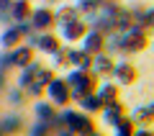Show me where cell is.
<instances>
[{"mask_svg": "<svg viewBox=\"0 0 154 136\" xmlns=\"http://www.w3.org/2000/svg\"><path fill=\"white\" fill-rule=\"evenodd\" d=\"M110 75L121 82V85H134L136 77H139V70L128 59H123V62H116V64H113V72H110Z\"/></svg>", "mask_w": 154, "mask_h": 136, "instance_id": "cell-6", "label": "cell"}, {"mask_svg": "<svg viewBox=\"0 0 154 136\" xmlns=\"http://www.w3.org/2000/svg\"><path fill=\"white\" fill-rule=\"evenodd\" d=\"M11 3H13V0H0V13L8 11V8H11Z\"/></svg>", "mask_w": 154, "mask_h": 136, "instance_id": "cell-33", "label": "cell"}, {"mask_svg": "<svg viewBox=\"0 0 154 136\" xmlns=\"http://www.w3.org/2000/svg\"><path fill=\"white\" fill-rule=\"evenodd\" d=\"M134 23V18H131V8H118V11H116V16H113V31H126L128 26H131Z\"/></svg>", "mask_w": 154, "mask_h": 136, "instance_id": "cell-17", "label": "cell"}, {"mask_svg": "<svg viewBox=\"0 0 154 136\" xmlns=\"http://www.w3.org/2000/svg\"><path fill=\"white\" fill-rule=\"evenodd\" d=\"M21 33H18L16 26H8L5 31H3V36H0V44H3V49H13V46H18L21 44Z\"/></svg>", "mask_w": 154, "mask_h": 136, "instance_id": "cell-21", "label": "cell"}, {"mask_svg": "<svg viewBox=\"0 0 154 136\" xmlns=\"http://www.w3.org/2000/svg\"><path fill=\"white\" fill-rule=\"evenodd\" d=\"M33 116H36L38 121H46V123L51 126V121L57 118V105L49 103V100H38V103L33 105Z\"/></svg>", "mask_w": 154, "mask_h": 136, "instance_id": "cell-14", "label": "cell"}, {"mask_svg": "<svg viewBox=\"0 0 154 136\" xmlns=\"http://www.w3.org/2000/svg\"><path fill=\"white\" fill-rule=\"evenodd\" d=\"M113 54H105V51H100V54H95L93 57V72L95 75H110V72H113Z\"/></svg>", "mask_w": 154, "mask_h": 136, "instance_id": "cell-12", "label": "cell"}, {"mask_svg": "<svg viewBox=\"0 0 154 136\" xmlns=\"http://www.w3.org/2000/svg\"><path fill=\"white\" fill-rule=\"evenodd\" d=\"M131 18H134V23H139V26H144L149 31L152 23H154V11L146 8V5H134L131 8Z\"/></svg>", "mask_w": 154, "mask_h": 136, "instance_id": "cell-13", "label": "cell"}, {"mask_svg": "<svg viewBox=\"0 0 154 136\" xmlns=\"http://www.w3.org/2000/svg\"><path fill=\"white\" fill-rule=\"evenodd\" d=\"M5 87V67H0V90Z\"/></svg>", "mask_w": 154, "mask_h": 136, "instance_id": "cell-32", "label": "cell"}, {"mask_svg": "<svg viewBox=\"0 0 154 136\" xmlns=\"http://www.w3.org/2000/svg\"><path fill=\"white\" fill-rule=\"evenodd\" d=\"M49 131H51V126L46 121H38V123L31 126V134H49Z\"/></svg>", "mask_w": 154, "mask_h": 136, "instance_id": "cell-31", "label": "cell"}, {"mask_svg": "<svg viewBox=\"0 0 154 136\" xmlns=\"http://www.w3.org/2000/svg\"><path fill=\"white\" fill-rule=\"evenodd\" d=\"M118 8H121V0H100L98 13H103V16H110V18H113Z\"/></svg>", "mask_w": 154, "mask_h": 136, "instance_id": "cell-25", "label": "cell"}, {"mask_svg": "<svg viewBox=\"0 0 154 136\" xmlns=\"http://www.w3.org/2000/svg\"><path fill=\"white\" fill-rule=\"evenodd\" d=\"M59 46H62V41H59L57 33H51V31H41V33H38V44H36L38 51H44V54H54Z\"/></svg>", "mask_w": 154, "mask_h": 136, "instance_id": "cell-11", "label": "cell"}, {"mask_svg": "<svg viewBox=\"0 0 154 136\" xmlns=\"http://www.w3.org/2000/svg\"><path fill=\"white\" fill-rule=\"evenodd\" d=\"M77 70H93V54H88L85 49H77V57H75V64Z\"/></svg>", "mask_w": 154, "mask_h": 136, "instance_id": "cell-24", "label": "cell"}, {"mask_svg": "<svg viewBox=\"0 0 154 136\" xmlns=\"http://www.w3.org/2000/svg\"><path fill=\"white\" fill-rule=\"evenodd\" d=\"M82 41V49L88 51V54H100L103 51V41H105V33H100V31H95V28H88L85 31V36L80 39Z\"/></svg>", "mask_w": 154, "mask_h": 136, "instance_id": "cell-8", "label": "cell"}, {"mask_svg": "<svg viewBox=\"0 0 154 136\" xmlns=\"http://www.w3.org/2000/svg\"><path fill=\"white\" fill-rule=\"evenodd\" d=\"M80 103V110H85V113H98L100 108H103V103H100V98L95 93H88V95H82V98L77 100Z\"/></svg>", "mask_w": 154, "mask_h": 136, "instance_id": "cell-20", "label": "cell"}, {"mask_svg": "<svg viewBox=\"0 0 154 136\" xmlns=\"http://www.w3.org/2000/svg\"><path fill=\"white\" fill-rule=\"evenodd\" d=\"M28 23H31L33 31H51L54 28V11L46 8V5L33 8L31 16H28Z\"/></svg>", "mask_w": 154, "mask_h": 136, "instance_id": "cell-5", "label": "cell"}, {"mask_svg": "<svg viewBox=\"0 0 154 136\" xmlns=\"http://www.w3.org/2000/svg\"><path fill=\"white\" fill-rule=\"evenodd\" d=\"M131 118L136 121V123H141V126H149V123H152V118H154V105H144V108L134 110Z\"/></svg>", "mask_w": 154, "mask_h": 136, "instance_id": "cell-22", "label": "cell"}, {"mask_svg": "<svg viewBox=\"0 0 154 136\" xmlns=\"http://www.w3.org/2000/svg\"><path fill=\"white\" fill-rule=\"evenodd\" d=\"M44 87L46 85H41L38 80H31L26 87H23V93H26V98H41V95H44Z\"/></svg>", "mask_w": 154, "mask_h": 136, "instance_id": "cell-26", "label": "cell"}, {"mask_svg": "<svg viewBox=\"0 0 154 136\" xmlns=\"http://www.w3.org/2000/svg\"><path fill=\"white\" fill-rule=\"evenodd\" d=\"M26 128V123H23V118L21 116H5V118H3V123H0V131H3V134H21V131Z\"/></svg>", "mask_w": 154, "mask_h": 136, "instance_id": "cell-18", "label": "cell"}, {"mask_svg": "<svg viewBox=\"0 0 154 136\" xmlns=\"http://www.w3.org/2000/svg\"><path fill=\"white\" fill-rule=\"evenodd\" d=\"M88 28H90V26L82 21V16H80V18H75V21H69V23L62 26V39H64L67 44H75V41H80V39L85 36Z\"/></svg>", "mask_w": 154, "mask_h": 136, "instance_id": "cell-7", "label": "cell"}, {"mask_svg": "<svg viewBox=\"0 0 154 136\" xmlns=\"http://www.w3.org/2000/svg\"><path fill=\"white\" fill-rule=\"evenodd\" d=\"M67 51H69V46H59V49L51 54V59H54V67L59 70V67H69V59H67Z\"/></svg>", "mask_w": 154, "mask_h": 136, "instance_id": "cell-27", "label": "cell"}, {"mask_svg": "<svg viewBox=\"0 0 154 136\" xmlns=\"http://www.w3.org/2000/svg\"><path fill=\"white\" fill-rule=\"evenodd\" d=\"M149 46V31L139 23H131L126 31H121V44H118V51L121 54H139Z\"/></svg>", "mask_w": 154, "mask_h": 136, "instance_id": "cell-2", "label": "cell"}, {"mask_svg": "<svg viewBox=\"0 0 154 136\" xmlns=\"http://www.w3.org/2000/svg\"><path fill=\"white\" fill-rule=\"evenodd\" d=\"M100 110H103V121H105L108 126H116L123 116H126V105H123L118 98L110 100V103H103V108H100Z\"/></svg>", "mask_w": 154, "mask_h": 136, "instance_id": "cell-9", "label": "cell"}, {"mask_svg": "<svg viewBox=\"0 0 154 136\" xmlns=\"http://www.w3.org/2000/svg\"><path fill=\"white\" fill-rule=\"evenodd\" d=\"M51 77H54V72L46 70V67H41V70L36 72V77H33V80H38L41 85H46V82H51Z\"/></svg>", "mask_w": 154, "mask_h": 136, "instance_id": "cell-30", "label": "cell"}, {"mask_svg": "<svg viewBox=\"0 0 154 136\" xmlns=\"http://www.w3.org/2000/svg\"><path fill=\"white\" fill-rule=\"evenodd\" d=\"M116 128V134H121V136H128V134H134V128H136V121L131 118V116H123L118 123L113 126Z\"/></svg>", "mask_w": 154, "mask_h": 136, "instance_id": "cell-23", "label": "cell"}, {"mask_svg": "<svg viewBox=\"0 0 154 136\" xmlns=\"http://www.w3.org/2000/svg\"><path fill=\"white\" fill-rule=\"evenodd\" d=\"M64 80L69 85V98L72 100H80L82 95L95 93V87H98V75L93 70H77V67H72Z\"/></svg>", "mask_w": 154, "mask_h": 136, "instance_id": "cell-1", "label": "cell"}, {"mask_svg": "<svg viewBox=\"0 0 154 136\" xmlns=\"http://www.w3.org/2000/svg\"><path fill=\"white\" fill-rule=\"evenodd\" d=\"M46 3H57V0H46Z\"/></svg>", "mask_w": 154, "mask_h": 136, "instance_id": "cell-34", "label": "cell"}, {"mask_svg": "<svg viewBox=\"0 0 154 136\" xmlns=\"http://www.w3.org/2000/svg\"><path fill=\"white\" fill-rule=\"evenodd\" d=\"M8 13H11V21H28V16H31V0H13Z\"/></svg>", "mask_w": 154, "mask_h": 136, "instance_id": "cell-15", "label": "cell"}, {"mask_svg": "<svg viewBox=\"0 0 154 136\" xmlns=\"http://www.w3.org/2000/svg\"><path fill=\"white\" fill-rule=\"evenodd\" d=\"M95 95L100 98V103H110V100L118 98V85H113V82H103V85L95 87Z\"/></svg>", "mask_w": 154, "mask_h": 136, "instance_id": "cell-19", "label": "cell"}, {"mask_svg": "<svg viewBox=\"0 0 154 136\" xmlns=\"http://www.w3.org/2000/svg\"><path fill=\"white\" fill-rule=\"evenodd\" d=\"M100 0H77V11L80 13H98Z\"/></svg>", "mask_w": 154, "mask_h": 136, "instance_id": "cell-29", "label": "cell"}, {"mask_svg": "<svg viewBox=\"0 0 154 136\" xmlns=\"http://www.w3.org/2000/svg\"><path fill=\"white\" fill-rule=\"evenodd\" d=\"M44 95H46V100H49V103H54V105H57V108H64V105H69V103H72L67 80H62V77H57V75L51 77V82H46Z\"/></svg>", "mask_w": 154, "mask_h": 136, "instance_id": "cell-4", "label": "cell"}, {"mask_svg": "<svg viewBox=\"0 0 154 136\" xmlns=\"http://www.w3.org/2000/svg\"><path fill=\"white\" fill-rule=\"evenodd\" d=\"M11 57H13V67L23 70L26 64H31V62H33V49L28 46V44H18V46H13V49H11Z\"/></svg>", "mask_w": 154, "mask_h": 136, "instance_id": "cell-10", "label": "cell"}, {"mask_svg": "<svg viewBox=\"0 0 154 136\" xmlns=\"http://www.w3.org/2000/svg\"><path fill=\"white\" fill-rule=\"evenodd\" d=\"M75 18H80V11H77V5H62L59 11H54V26H64V23L75 21Z\"/></svg>", "mask_w": 154, "mask_h": 136, "instance_id": "cell-16", "label": "cell"}, {"mask_svg": "<svg viewBox=\"0 0 154 136\" xmlns=\"http://www.w3.org/2000/svg\"><path fill=\"white\" fill-rule=\"evenodd\" d=\"M59 118L64 121V128L72 134H95V123L85 110H72L64 105V110L59 113Z\"/></svg>", "mask_w": 154, "mask_h": 136, "instance_id": "cell-3", "label": "cell"}, {"mask_svg": "<svg viewBox=\"0 0 154 136\" xmlns=\"http://www.w3.org/2000/svg\"><path fill=\"white\" fill-rule=\"evenodd\" d=\"M8 103H13V105H23V103H26L23 87H11V90H8Z\"/></svg>", "mask_w": 154, "mask_h": 136, "instance_id": "cell-28", "label": "cell"}]
</instances>
